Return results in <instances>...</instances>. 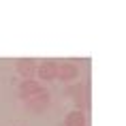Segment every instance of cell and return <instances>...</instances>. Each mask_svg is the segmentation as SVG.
Instances as JSON below:
<instances>
[]
</instances>
